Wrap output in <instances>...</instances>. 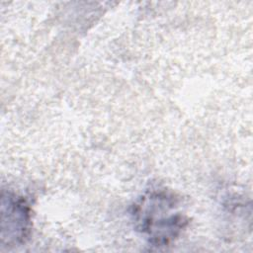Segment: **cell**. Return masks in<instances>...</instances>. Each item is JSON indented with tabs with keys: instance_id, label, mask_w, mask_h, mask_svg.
Listing matches in <instances>:
<instances>
[{
	"instance_id": "2",
	"label": "cell",
	"mask_w": 253,
	"mask_h": 253,
	"mask_svg": "<svg viewBox=\"0 0 253 253\" xmlns=\"http://www.w3.org/2000/svg\"><path fill=\"white\" fill-rule=\"evenodd\" d=\"M1 213L2 243L16 245L23 242L30 230V211L25 201L3 192Z\"/></svg>"
},
{
	"instance_id": "1",
	"label": "cell",
	"mask_w": 253,
	"mask_h": 253,
	"mask_svg": "<svg viewBox=\"0 0 253 253\" xmlns=\"http://www.w3.org/2000/svg\"><path fill=\"white\" fill-rule=\"evenodd\" d=\"M176 200L165 192H151L135 204L132 215L135 227L154 246H166L187 224L177 211Z\"/></svg>"
}]
</instances>
